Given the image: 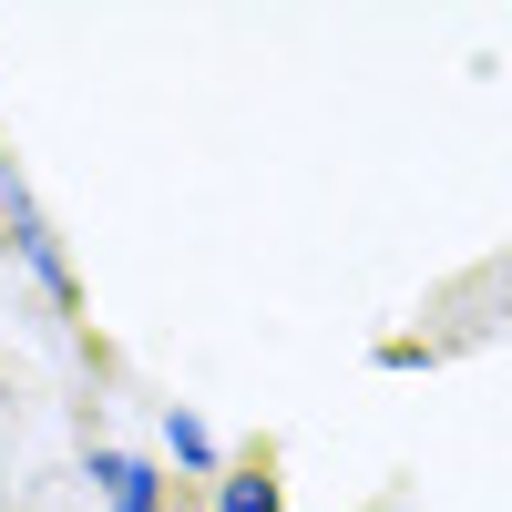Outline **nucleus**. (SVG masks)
Returning a JSON list of instances; mask_svg holds the SVG:
<instances>
[{"instance_id":"obj_1","label":"nucleus","mask_w":512,"mask_h":512,"mask_svg":"<svg viewBox=\"0 0 512 512\" xmlns=\"http://www.w3.org/2000/svg\"><path fill=\"white\" fill-rule=\"evenodd\" d=\"M103 492H113V512H154V482H144V461H103Z\"/></svg>"},{"instance_id":"obj_2","label":"nucleus","mask_w":512,"mask_h":512,"mask_svg":"<svg viewBox=\"0 0 512 512\" xmlns=\"http://www.w3.org/2000/svg\"><path fill=\"white\" fill-rule=\"evenodd\" d=\"M226 512H277V482H267V472H236V482H226Z\"/></svg>"}]
</instances>
